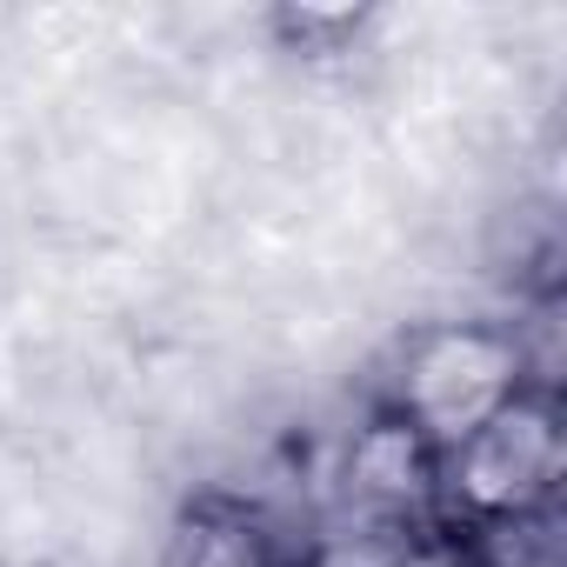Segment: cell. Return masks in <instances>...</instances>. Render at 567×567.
<instances>
[{
  "mask_svg": "<svg viewBox=\"0 0 567 567\" xmlns=\"http://www.w3.org/2000/svg\"><path fill=\"white\" fill-rule=\"evenodd\" d=\"M527 388H540V381H534L520 328H501V321H427V328L401 334V348L388 354L374 408L408 421L434 454H447Z\"/></svg>",
  "mask_w": 567,
  "mask_h": 567,
  "instance_id": "1",
  "label": "cell"
},
{
  "mask_svg": "<svg viewBox=\"0 0 567 567\" xmlns=\"http://www.w3.org/2000/svg\"><path fill=\"white\" fill-rule=\"evenodd\" d=\"M434 481L441 454L394 414H368L334 461V520L341 527H441L434 520Z\"/></svg>",
  "mask_w": 567,
  "mask_h": 567,
  "instance_id": "3",
  "label": "cell"
},
{
  "mask_svg": "<svg viewBox=\"0 0 567 567\" xmlns=\"http://www.w3.org/2000/svg\"><path fill=\"white\" fill-rule=\"evenodd\" d=\"M560 481H567L560 401H554V388H527L487 427H474L461 447L441 454L434 520L461 540L514 527V520H540L560 507Z\"/></svg>",
  "mask_w": 567,
  "mask_h": 567,
  "instance_id": "2",
  "label": "cell"
},
{
  "mask_svg": "<svg viewBox=\"0 0 567 567\" xmlns=\"http://www.w3.org/2000/svg\"><path fill=\"white\" fill-rule=\"evenodd\" d=\"M167 567H301V554L274 534V520L260 507H240V501H200L174 547H167Z\"/></svg>",
  "mask_w": 567,
  "mask_h": 567,
  "instance_id": "4",
  "label": "cell"
},
{
  "mask_svg": "<svg viewBox=\"0 0 567 567\" xmlns=\"http://www.w3.org/2000/svg\"><path fill=\"white\" fill-rule=\"evenodd\" d=\"M401 547H408V540H401ZM388 567H401V554H394V560H388Z\"/></svg>",
  "mask_w": 567,
  "mask_h": 567,
  "instance_id": "5",
  "label": "cell"
}]
</instances>
